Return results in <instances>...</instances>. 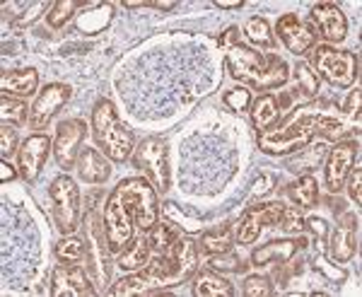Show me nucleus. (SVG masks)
Returning <instances> with one entry per match:
<instances>
[{
  "label": "nucleus",
  "mask_w": 362,
  "mask_h": 297,
  "mask_svg": "<svg viewBox=\"0 0 362 297\" xmlns=\"http://www.w3.org/2000/svg\"><path fill=\"white\" fill-rule=\"evenodd\" d=\"M97 288L90 273L80 264H61L51 276V297H92Z\"/></svg>",
  "instance_id": "nucleus-14"
},
{
  "label": "nucleus",
  "mask_w": 362,
  "mask_h": 297,
  "mask_svg": "<svg viewBox=\"0 0 362 297\" xmlns=\"http://www.w3.org/2000/svg\"><path fill=\"white\" fill-rule=\"evenodd\" d=\"M184 283V276L174 266V261L167 254H157L148 261L145 269L128 273L119 283L109 288L112 297H136V295H155L165 288Z\"/></svg>",
  "instance_id": "nucleus-4"
},
{
  "label": "nucleus",
  "mask_w": 362,
  "mask_h": 297,
  "mask_svg": "<svg viewBox=\"0 0 362 297\" xmlns=\"http://www.w3.org/2000/svg\"><path fill=\"white\" fill-rule=\"evenodd\" d=\"M223 102L232 109V112H247V109L251 107V92H249V87H237V90L225 92Z\"/></svg>",
  "instance_id": "nucleus-37"
},
{
  "label": "nucleus",
  "mask_w": 362,
  "mask_h": 297,
  "mask_svg": "<svg viewBox=\"0 0 362 297\" xmlns=\"http://www.w3.org/2000/svg\"><path fill=\"white\" fill-rule=\"evenodd\" d=\"M208 266L213 271H218V273H223V271H244V269H247V266H244V261L239 259L232 249H227V252H223V254H213V256H210V261H208Z\"/></svg>",
  "instance_id": "nucleus-35"
},
{
  "label": "nucleus",
  "mask_w": 362,
  "mask_h": 297,
  "mask_svg": "<svg viewBox=\"0 0 362 297\" xmlns=\"http://www.w3.org/2000/svg\"><path fill=\"white\" fill-rule=\"evenodd\" d=\"M218 5L220 10H239L244 5V0H218Z\"/></svg>",
  "instance_id": "nucleus-46"
},
{
  "label": "nucleus",
  "mask_w": 362,
  "mask_h": 297,
  "mask_svg": "<svg viewBox=\"0 0 362 297\" xmlns=\"http://www.w3.org/2000/svg\"><path fill=\"white\" fill-rule=\"evenodd\" d=\"M92 136L104 155L112 162H126L136 150V138L126 124H121L114 102L99 99L92 109Z\"/></svg>",
  "instance_id": "nucleus-3"
},
{
  "label": "nucleus",
  "mask_w": 362,
  "mask_h": 297,
  "mask_svg": "<svg viewBox=\"0 0 362 297\" xmlns=\"http://www.w3.org/2000/svg\"><path fill=\"white\" fill-rule=\"evenodd\" d=\"M242 295L244 297H271L273 295V285L271 278L266 276H249L247 281L242 283Z\"/></svg>",
  "instance_id": "nucleus-36"
},
{
  "label": "nucleus",
  "mask_w": 362,
  "mask_h": 297,
  "mask_svg": "<svg viewBox=\"0 0 362 297\" xmlns=\"http://www.w3.org/2000/svg\"><path fill=\"white\" fill-rule=\"evenodd\" d=\"M244 34H247V39L251 44L261 46V49H271V46L276 44L273 32H271V25H268L266 17H251V20H247V25H244Z\"/></svg>",
  "instance_id": "nucleus-30"
},
{
  "label": "nucleus",
  "mask_w": 362,
  "mask_h": 297,
  "mask_svg": "<svg viewBox=\"0 0 362 297\" xmlns=\"http://www.w3.org/2000/svg\"><path fill=\"white\" fill-rule=\"evenodd\" d=\"M280 119V97L273 92H264L251 102V124L259 133L271 131Z\"/></svg>",
  "instance_id": "nucleus-23"
},
{
  "label": "nucleus",
  "mask_w": 362,
  "mask_h": 297,
  "mask_svg": "<svg viewBox=\"0 0 362 297\" xmlns=\"http://www.w3.org/2000/svg\"><path fill=\"white\" fill-rule=\"evenodd\" d=\"M78 8H85V3H80V0H58V3L51 5L49 15H46V22L54 29H61L66 22L73 20Z\"/></svg>",
  "instance_id": "nucleus-32"
},
{
  "label": "nucleus",
  "mask_w": 362,
  "mask_h": 297,
  "mask_svg": "<svg viewBox=\"0 0 362 297\" xmlns=\"http://www.w3.org/2000/svg\"><path fill=\"white\" fill-rule=\"evenodd\" d=\"M329 254L338 264H348L358 254V215L343 213L329 240Z\"/></svg>",
  "instance_id": "nucleus-18"
},
{
  "label": "nucleus",
  "mask_w": 362,
  "mask_h": 297,
  "mask_svg": "<svg viewBox=\"0 0 362 297\" xmlns=\"http://www.w3.org/2000/svg\"><path fill=\"white\" fill-rule=\"evenodd\" d=\"M148 5H150V8H155V10H165V13H167V10L177 8V3H174V0H167V3H160V0H145V8H148Z\"/></svg>",
  "instance_id": "nucleus-44"
},
{
  "label": "nucleus",
  "mask_w": 362,
  "mask_h": 297,
  "mask_svg": "<svg viewBox=\"0 0 362 297\" xmlns=\"http://www.w3.org/2000/svg\"><path fill=\"white\" fill-rule=\"evenodd\" d=\"M78 174L85 184H104L112 177V160L95 148H85L78 157Z\"/></svg>",
  "instance_id": "nucleus-19"
},
{
  "label": "nucleus",
  "mask_w": 362,
  "mask_h": 297,
  "mask_svg": "<svg viewBox=\"0 0 362 297\" xmlns=\"http://www.w3.org/2000/svg\"><path fill=\"white\" fill-rule=\"evenodd\" d=\"M232 242H235V230L230 225L225 227H215V230H208L206 235L201 237V249L213 254H223L227 249H232Z\"/></svg>",
  "instance_id": "nucleus-28"
},
{
  "label": "nucleus",
  "mask_w": 362,
  "mask_h": 297,
  "mask_svg": "<svg viewBox=\"0 0 362 297\" xmlns=\"http://www.w3.org/2000/svg\"><path fill=\"white\" fill-rule=\"evenodd\" d=\"M194 295L196 297H232L235 288L230 281H225L218 271L213 269H203L196 271L194 276Z\"/></svg>",
  "instance_id": "nucleus-25"
},
{
  "label": "nucleus",
  "mask_w": 362,
  "mask_h": 297,
  "mask_svg": "<svg viewBox=\"0 0 362 297\" xmlns=\"http://www.w3.org/2000/svg\"><path fill=\"white\" fill-rule=\"evenodd\" d=\"M133 162H136L138 170H143L145 179L155 186L157 191H165L169 189V150H167V141L160 136L153 138H145L143 143L138 145V150H133Z\"/></svg>",
  "instance_id": "nucleus-9"
},
{
  "label": "nucleus",
  "mask_w": 362,
  "mask_h": 297,
  "mask_svg": "<svg viewBox=\"0 0 362 297\" xmlns=\"http://www.w3.org/2000/svg\"><path fill=\"white\" fill-rule=\"evenodd\" d=\"M297 87H295V99L300 104H307L319 95V75L312 73V68L307 63H297Z\"/></svg>",
  "instance_id": "nucleus-26"
},
{
  "label": "nucleus",
  "mask_w": 362,
  "mask_h": 297,
  "mask_svg": "<svg viewBox=\"0 0 362 297\" xmlns=\"http://www.w3.org/2000/svg\"><path fill=\"white\" fill-rule=\"evenodd\" d=\"M225 63L232 78L259 92L278 90V87H283L290 78V68L283 58L264 56L244 44H237V46H232V49H227Z\"/></svg>",
  "instance_id": "nucleus-2"
},
{
  "label": "nucleus",
  "mask_w": 362,
  "mask_h": 297,
  "mask_svg": "<svg viewBox=\"0 0 362 297\" xmlns=\"http://www.w3.org/2000/svg\"><path fill=\"white\" fill-rule=\"evenodd\" d=\"M181 235V230L179 227H174V225H169V223H160L157 220L155 227H150L148 230V242H150V249L157 254H167V249L172 247L174 240Z\"/></svg>",
  "instance_id": "nucleus-29"
},
{
  "label": "nucleus",
  "mask_w": 362,
  "mask_h": 297,
  "mask_svg": "<svg viewBox=\"0 0 362 297\" xmlns=\"http://www.w3.org/2000/svg\"><path fill=\"white\" fill-rule=\"evenodd\" d=\"M49 196L54 203V220L61 235H75L83 223V198H80L78 184L68 174H61L51 182Z\"/></svg>",
  "instance_id": "nucleus-8"
},
{
  "label": "nucleus",
  "mask_w": 362,
  "mask_h": 297,
  "mask_svg": "<svg viewBox=\"0 0 362 297\" xmlns=\"http://www.w3.org/2000/svg\"><path fill=\"white\" fill-rule=\"evenodd\" d=\"M150 254H153V249H150V242H148V232H140V235H136L126 244L124 252L116 254L119 256L116 266H119L124 273H136L148 266Z\"/></svg>",
  "instance_id": "nucleus-20"
},
{
  "label": "nucleus",
  "mask_w": 362,
  "mask_h": 297,
  "mask_svg": "<svg viewBox=\"0 0 362 297\" xmlns=\"http://www.w3.org/2000/svg\"><path fill=\"white\" fill-rule=\"evenodd\" d=\"M56 256L61 264H83L85 259V242L75 235H66L56 244Z\"/></svg>",
  "instance_id": "nucleus-31"
},
{
  "label": "nucleus",
  "mask_w": 362,
  "mask_h": 297,
  "mask_svg": "<svg viewBox=\"0 0 362 297\" xmlns=\"http://www.w3.org/2000/svg\"><path fill=\"white\" fill-rule=\"evenodd\" d=\"M167 256L174 261V266H177L179 273L184 276V281H189V278L196 276V271H198V247L194 244V240L179 235L177 240H174L172 247L167 249Z\"/></svg>",
  "instance_id": "nucleus-24"
},
{
  "label": "nucleus",
  "mask_w": 362,
  "mask_h": 297,
  "mask_svg": "<svg viewBox=\"0 0 362 297\" xmlns=\"http://www.w3.org/2000/svg\"><path fill=\"white\" fill-rule=\"evenodd\" d=\"M27 104L22 102V99H15V97H0V119H3V124H22V121H27Z\"/></svg>",
  "instance_id": "nucleus-33"
},
{
  "label": "nucleus",
  "mask_w": 362,
  "mask_h": 297,
  "mask_svg": "<svg viewBox=\"0 0 362 297\" xmlns=\"http://www.w3.org/2000/svg\"><path fill=\"white\" fill-rule=\"evenodd\" d=\"M85 136H87V124L83 119H66L58 124L54 138V157L61 170L68 172L78 165Z\"/></svg>",
  "instance_id": "nucleus-10"
},
{
  "label": "nucleus",
  "mask_w": 362,
  "mask_h": 297,
  "mask_svg": "<svg viewBox=\"0 0 362 297\" xmlns=\"http://www.w3.org/2000/svg\"><path fill=\"white\" fill-rule=\"evenodd\" d=\"M305 240H278L268 242L266 247H259L251 254V264L254 266H266V264H288L290 259L297 254V249L305 247Z\"/></svg>",
  "instance_id": "nucleus-22"
},
{
  "label": "nucleus",
  "mask_w": 362,
  "mask_h": 297,
  "mask_svg": "<svg viewBox=\"0 0 362 297\" xmlns=\"http://www.w3.org/2000/svg\"><path fill=\"white\" fill-rule=\"evenodd\" d=\"M112 15H114L112 5H109V3L107 5L97 3L92 13H83V17H80V22H78L80 32H85V29L90 27V22H97V32H102V29L112 22Z\"/></svg>",
  "instance_id": "nucleus-34"
},
{
  "label": "nucleus",
  "mask_w": 362,
  "mask_h": 297,
  "mask_svg": "<svg viewBox=\"0 0 362 297\" xmlns=\"http://www.w3.org/2000/svg\"><path fill=\"white\" fill-rule=\"evenodd\" d=\"M348 196L355 201V206H362V170L355 167V174H348Z\"/></svg>",
  "instance_id": "nucleus-40"
},
{
  "label": "nucleus",
  "mask_w": 362,
  "mask_h": 297,
  "mask_svg": "<svg viewBox=\"0 0 362 297\" xmlns=\"http://www.w3.org/2000/svg\"><path fill=\"white\" fill-rule=\"evenodd\" d=\"M218 44L223 46V49H232V46L239 44V29L237 27H227L223 34L218 37Z\"/></svg>",
  "instance_id": "nucleus-41"
},
{
  "label": "nucleus",
  "mask_w": 362,
  "mask_h": 297,
  "mask_svg": "<svg viewBox=\"0 0 362 297\" xmlns=\"http://www.w3.org/2000/svg\"><path fill=\"white\" fill-rule=\"evenodd\" d=\"M39 87V73L34 68L8 71L0 75V92L5 97H32Z\"/></svg>",
  "instance_id": "nucleus-21"
},
{
  "label": "nucleus",
  "mask_w": 362,
  "mask_h": 297,
  "mask_svg": "<svg viewBox=\"0 0 362 297\" xmlns=\"http://www.w3.org/2000/svg\"><path fill=\"white\" fill-rule=\"evenodd\" d=\"M15 177H17L15 167H10V162H8V160H0V182L8 184V182H13Z\"/></svg>",
  "instance_id": "nucleus-43"
},
{
  "label": "nucleus",
  "mask_w": 362,
  "mask_h": 297,
  "mask_svg": "<svg viewBox=\"0 0 362 297\" xmlns=\"http://www.w3.org/2000/svg\"><path fill=\"white\" fill-rule=\"evenodd\" d=\"M290 196L300 208H314L319 203V184L312 174H302L297 182L290 186Z\"/></svg>",
  "instance_id": "nucleus-27"
},
{
  "label": "nucleus",
  "mask_w": 362,
  "mask_h": 297,
  "mask_svg": "<svg viewBox=\"0 0 362 297\" xmlns=\"http://www.w3.org/2000/svg\"><path fill=\"white\" fill-rule=\"evenodd\" d=\"M358 157H360L358 141H341L329 150L324 165V182L331 194H338L346 186V179L350 170H353V165L358 162Z\"/></svg>",
  "instance_id": "nucleus-12"
},
{
  "label": "nucleus",
  "mask_w": 362,
  "mask_h": 297,
  "mask_svg": "<svg viewBox=\"0 0 362 297\" xmlns=\"http://www.w3.org/2000/svg\"><path fill=\"white\" fill-rule=\"evenodd\" d=\"M109 256H112V249H109L107 227H104V206L97 208L95 203H90L85 213V269L97 290H107L112 281Z\"/></svg>",
  "instance_id": "nucleus-5"
},
{
  "label": "nucleus",
  "mask_w": 362,
  "mask_h": 297,
  "mask_svg": "<svg viewBox=\"0 0 362 297\" xmlns=\"http://www.w3.org/2000/svg\"><path fill=\"white\" fill-rule=\"evenodd\" d=\"M276 32H278L280 42L288 46V51L295 56H305L317 46V29L309 25V22H302L300 17L293 13L280 17Z\"/></svg>",
  "instance_id": "nucleus-15"
},
{
  "label": "nucleus",
  "mask_w": 362,
  "mask_h": 297,
  "mask_svg": "<svg viewBox=\"0 0 362 297\" xmlns=\"http://www.w3.org/2000/svg\"><path fill=\"white\" fill-rule=\"evenodd\" d=\"M283 211H285L283 203H264V206L249 208V211L244 213V218L239 220L235 240L239 244H254L256 240H259L261 232H264V227H271V225L280 223Z\"/></svg>",
  "instance_id": "nucleus-16"
},
{
  "label": "nucleus",
  "mask_w": 362,
  "mask_h": 297,
  "mask_svg": "<svg viewBox=\"0 0 362 297\" xmlns=\"http://www.w3.org/2000/svg\"><path fill=\"white\" fill-rule=\"evenodd\" d=\"M319 133V112H302L285 121L283 128H271L266 133H259V150L264 155L283 157L290 153H300L314 136Z\"/></svg>",
  "instance_id": "nucleus-6"
},
{
  "label": "nucleus",
  "mask_w": 362,
  "mask_h": 297,
  "mask_svg": "<svg viewBox=\"0 0 362 297\" xmlns=\"http://www.w3.org/2000/svg\"><path fill=\"white\" fill-rule=\"evenodd\" d=\"M312 27L317 29V37L329 44H341L348 34V20L343 10L334 3H317L312 8Z\"/></svg>",
  "instance_id": "nucleus-17"
},
{
  "label": "nucleus",
  "mask_w": 362,
  "mask_h": 297,
  "mask_svg": "<svg viewBox=\"0 0 362 297\" xmlns=\"http://www.w3.org/2000/svg\"><path fill=\"white\" fill-rule=\"evenodd\" d=\"M278 225L283 232H302L305 230V215H302L300 208H285Z\"/></svg>",
  "instance_id": "nucleus-39"
},
{
  "label": "nucleus",
  "mask_w": 362,
  "mask_h": 297,
  "mask_svg": "<svg viewBox=\"0 0 362 297\" xmlns=\"http://www.w3.org/2000/svg\"><path fill=\"white\" fill-rule=\"evenodd\" d=\"M17 131L15 126L10 124H3L0 126V155H3V160H10L15 153H17Z\"/></svg>",
  "instance_id": "nucleus-38"
},
{
  "label": "nucleus",
  "mask_w": 362,
  "mask_h": 297,
  "mask_svg": "<svg viewBox=\"0 0 362 297\" xmlns=\"http://www.w3.org/2000/svg\"><path fill=\"white\" fill-rule=\"evenodd\" d=\"M70 95H73V90L63 83L46 85L29 107V128L42 131V128L49 126V121L70 102Z\"/></svg>",
  "instance_id": "nucleus-13"
},
{
  "label": "nucleus",
  "mask_w": 362,
  "mask_h": 297,
  "mask_svg": "<svg viewBox=\"0 0 362 297\" xmlns=\"http://www.w3.org/2000/svg\"><path fill=\"white\" fill-rule=\"evenodd\" d=\"M160 220L157 189L145 177H131L116 184L104 203V227L112 254L124 252V247L136 237V227L148 232Z\"/></svg>",
  "instance_id": "nucleus-1"
},
{
  "label": "nucleus",
  "mask_w": 362,
  "mask_h": 297,
  "mask_svg": "<svg viewBox=\"0 0 362 297\" xmlns=\"http://www.w3.org/2000/svg\"><path fill=\"white\" fill-rule=\"evenodd\" d=\"M51 153H54V141L46 133H32V136H27L20 145V150H17V170H20V177L27 184L37 182Z\"/></svg>",
  "instance_id": "nucleus-11"
},
{
  "label": "nucleus",
  "mask_w": 362,
  "mask_h": 297,
  "mask_svg": "<svg viewBox=\"0 0 362 297\" xmlns=\"http://www.w3.org/2000/svg\"><path fill=\"white\" fill-rule=\"evenodd\" d=\"M343 114H348V116H360V87H355V90L350 92L346 107H343Z\"/></svg>",
  "instance_id": "nucleus-42"
},
{
  "label": "nucleus",
  "mask_w": 362,
  "mask_h": 297,
  "mask_svg": "<svg viewBox=\"0 0 362 297\" xmlns=\"http://www.w3.org/2000/svg\"><path fill=\"white\" fill-rule=\"evenodd\" d=\"M305 225L312 227L317 235H326V223L321 218H309V220H305Z\"/></svg>",
  "instance_id": "nucleus-45"
},
{
  "label": "nucleus",
  "mask_w": 362,
  "mask_h": 297,
  "mask_svg": "<svg viewBox=\"0 0 362 297\" xmlns=\"http://www.w3.org/2000/svg\"><path fill=\"white\" fill-rule=\"evenodd\" d=\"M312 71L319 73V78H324L326 83L336 85V87H350L358 80V56L353 51H338L329 44L314 46L309 51V63Z\"/></svg>",
  "instance_id": "nucleus-7"
}]
</instances>
